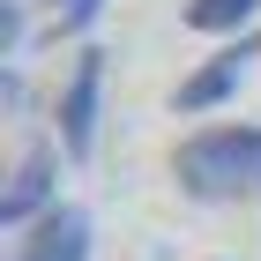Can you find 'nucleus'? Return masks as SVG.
Here are the masks:
<instances>
[{
  "label": "nucleus",
  "mask_w": 261,
  "mask_h": 261,
  "mask_svg": "<svg viewBox=\"0 0 261 261\" xmlns=\"http://www.w3.org/2000/svg\"><path fill=\"white\" fill-rule=\"evenodd\" d=\"M172 179L194 201H261V127H201L179 142Z\"/></svg>",
  "instance_id": "1"
},
{
  "label": "nucleus",
  "mask_w": 261,
  "mask_h": 261,
  "mask_svg": "<svg viewBox=\"0 0 261 261\" xmlns=\"http://www.w3.org/2000/svg\"><path fill=\"white\" fill-rule=\"evenodd\" d=\"M97 105H105V53H75V75L60 82V105H53V120H60V149L67 157H90L97 149Z\"/></svg>",
  "instance_id": "2"
},
{
  "label": "nucleus",
  "mask_w": 261,
  "mask_h": 261,
  "mask_svg": "<svg viewBox=\"0 0 261 261\" xmlns=\"http://www.w3.org/2000/svg\"><path fill=\"white\" fill-rule=\"evenodd\" d=\"M53 187H60V149H53V142H30L22 164H15V179L0 187V224H8V231H30L45 209H60Z\"/></svg>",
  "instance_id": "3"
},
{
  "label": "nucleus",
  "mask_w": 261,
  "mask_h": 261,
  "mask_svg": "<svg viewBox=\"0 0 261 261\" xmlns=\"http://www.w3.org/2000/svg\"><path fill=\"white\" fill-rule=\"evenodd\" d=\"M254 60H261V30H246V38L217 45V53H209V60L179 82V97H172V105H179V112H217V105L246 82V67H254Z\"/></svg>",
  "instance_id": "4"
},
{
  "label": "nucleus",
  "mask_w": 261,
  "mask_h": 261,
  "mask_svg": "<svg viewBox=\"0 0 261 261\" xmlns=\"http://www.w3.org/2000/svg\"><path fill=\"white\" fill-rule=\"evenodd\" d=\"M15 261H90V209L60 201L15 239Z\"/></svg>",
  "instance_id": "5"
},
{
  "label": "nucleus",
  "mask_w": 261,
  "mask_h": 261,
  "mask_svg": "<svg viewBox=\"0 0 261 261\" xmlns=\"http://www.w3.org/2000/svg\"><path fill=\"white\" fill-rule=\"evenodd\" d=\"M261 22V0H187V30L201 38H246Z\"/></svg>",
  "instance_id": "6"
},
{
  "label": "nucleus",
  "mask_w": 261,
  "mask_h": 261,
  "mask_svg": "<svg viewBox=\"0 0 261 261\" xmlns=\"http://www.w3.org/2000/svg\"><path fill=\"white\" fill-rule=\"evenodd\" d=\"M97 15H105V0H53V30H67V38L90 30Z\"/></svg>",
  "instance_id": "7"
},
{
  "label": "nucleus",
  "mask_w": 261,
  "mask_h": 261,
  "mask_svg": "<svg viewBox=\"0 0 261 261\" xmlns=\"http://www.w3.org/2000/svg\"><path fill=\"white\" fill-rule=\"evenodd\" d=\"M0 45H8V53H15V45H22V8H15V0L0 8Z\"/></svg>",
  "instance_id": "8"
}]
</instances>
